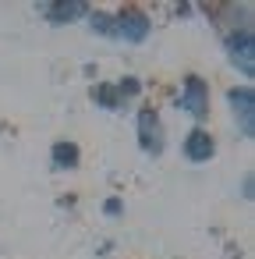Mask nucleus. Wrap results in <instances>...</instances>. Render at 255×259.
Segmentation results:
<instances>
[{"mask_svg": "<svg viewBox=\"0 0 255 259\" xmlns=\"http://www.w3.org/2000/svg\"><path fill=\"white\" fill-rule=\"evenodd\" d=\"M181 103H184V110H188L191 117H206V114H209V100H206V82L191 75V78L184 82Z\"/></svg>", "mask_w": 255, "mask_h": 259, "instance_id": "nucleus-1", "label": "nucleus"}, {"mask_svg": "<svg viewBox=\"0 0 255 259\" xmlns=\"http://www.w3.org/2000/svg\"><path fill=\"white\" fill-rule=\"evenodd\" d=\"M138 139H142V149L145 153H160L163 149V132H160V117L152 110H142L138 114Z\"/></svg>", "mask_w": 255, "mask_h": 259, "instance_id": "nucleus-2", "label": "nucleus"}, {"mask_svg": "<svg viewBox=\"0 0 255 259\" xmlns=\"http://www.w3.org/2000/svg\"><path fill=\"white\" fill-rule=\"evenodd\" d=\"M114 25H117L114 36H124V39H131V43H142V39L149 36V18L138 15V11H124Z\"/></svg>", "mask_w": 255, "mask_h": 259, "instance_id": "nucleus-3", "label": "nucleus"}, {"mask_svg": "<svg viewBox=\"0 0 255 259\" xmlns=\"http://www.w3.org/2000/svg\"><path fill=\"white\" fill-rule=\"evenodd\" d=\"M230 103H234V114L241 117V132L251 135L255 132V96H251V89L248 85L244 89H234L230 93Z\"/></svg>", "mask_w": 255, "mask_h": 259, "instance_id": "nucleus-4", "label": "nucleus"}, {"mask_svg": "<svg viewBox=\"0 0 255 259\" xmlns=\"http://www.w3.org/2000/svg\"><path fill=\"white\" fill-rule=\"evenodd\" d=\"M230 61H234L244 75L255 71V61H251V29H241L237 36H230Z\"/></svg>", "mask_w": 255, "mask_h": 259, "instance_id": "nucleus-5", "label": "nucleus"}, {"mask_svg": "<svg viewBox=\"0 0 255 259\" xmlns=\"http://www.w3.org/2000/svg\"><path fill=\"white\" fill-rule=\"evenodd\" d=\"M213 139L206 135V132H191L188 139H184V153H188V160H195V163H202V160H209L213 156Z\"/></svg>", "mask_w": 255, "mask_h": 259, "instance_id": "nucleus-6", "label": "nucleus"}, {"mask_svg": "<svg viewBox=\"0 0 255 259\" xmlns=\"http://www.w3.org/2000/svg\"><path fill=\"white\" fill-rule=\"evenodd\" d=\"M85 11H89L85 4H50V8H46V18H50V22H71V18L85 15Z\"/></svg>", "mask_w": 255, "mask_h": 259, "instance_id": "nucleus-7", "label": "nucleus"}, {"mask_svg": "<svg viewBox=\"0 0 255 259\" xmlns=\"http://www.w3.org/2000/svg\"><path fill=\"white\" fill-rule=\"evenodd\" d=\"M54 163H57L61 170L75 167V163H78V149H75L71 142H57V146H54Z\"/></svg>", "mask_w": 255, "mask_h": 259, "instance_id": "nucleus-8", "label": "nucleus"}, {"mask_svg": "<svg viewBox=\"0 0 255 259\" xmlns=\"http://www.w3.org/2000/svg\"><path fill=\"white\" fill-rule=\"evenodd\" d=\"M96 100H99V103H103L107 110H117V103H121V100H117V93H114L110 85H103V89L96 93Z\"/></svg>", "mask_w": 255, "mask_h": 259, "instance_id": "nucleus-9", "label": "nucleus"}, {"mask_svg": "<svg viewBox=\"0 0 255 259\" xmlns=\"http://www.w3.org/2000/svg\"><path fill=\"white\" fill-rule=\"evenodd\" d=\"M92 29L103 32V36H114V22H110L107 15H92Z\"/></svg>", "mask_w": 255, "mask_h": 259, "instance_id": "nucleus-10", "label": "nucleus"}, {"mask_svg": "<svg viewBox=\"0 0 255 259\" xmlns=\"http://www.w3.org/2000/svg\"><path fill=\"white\" fill-rule=\"evenodd\" d=\"M117 93H121V96H135V93H138V78H121Z\"/></svg>", "mask_w": 255, "mask_h": 259, "instance_id": "nucleus-11", "label": "nucleus"}, {"mask_svg": "<svg viewBox=\"0 0 255 259\" xmlns=\"http://www.w3.org/2000/svg\"><path fill=\"white\" fill-rule=\"evenodd\" d=\"M107 213H110V217H117V213H121V202H117V199H110V202H107Z\"/></svg>", "mask_w": 255, "mask_h": 259, "instance_id": "nucleus-12", "label": "nucleus"}]
</instances>
